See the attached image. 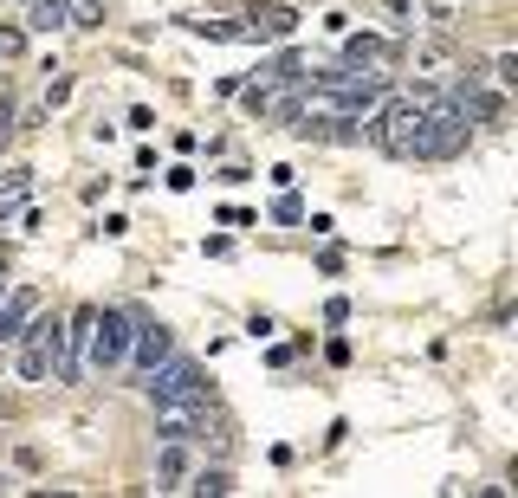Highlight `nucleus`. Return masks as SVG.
Instances as JSON below:
<instances>
[{
    "label": "nucleus",
    "mask_w": 518,
    "mask_h": 498,
    "mask_svg": "<svg viewBox=\"0 0 518 498\" xmlns=\"http://www.w3.org/2000/svg\"><path fill=\"white\" fill-rule=\"evenodd\" d=\"M162 356H175L169 324H156V317H136V337H130V356H124V363L136 369V376H149V369H156Z\"/></svg>",
    "instance_id": "obj_6"
},
{
    "label": "nucleus",
    "mask_w": 518,
    "mask_h": 498,
    "mask_svg": "<svg viewBox=\"0 0 518 498\" xmlns=\"http://www.w3.org/2000/svg\"><path fill=\"white\" fill-rule=\"evenodd\" d=\"M240 26H247V39H292V33H298V13L279 7V0H259Z\"/></svg>",
    "instance_id": "obj_8"
},
{
    "label": "nucleus",
    "mask_w": 518,
    "mask_h": 498,
    "mask_svg": "<svg viewBox=\"0 0 518 498\" xmlns=\"http://www.w3.org/2000/svg\"><path fill=\"white\" fill-rule=\"evenodd\" d=\"M447 104H454L467 123H499V117H506V98H499V91H486L480 78H460V85L447 91Z\"/></svg>",
    "instance_id": "obj_7"
},
{
    "label": "nucleus",
    "mask_w": 518,
    "mask_h": 498,
    "mask_svg": "<svg viewBox=\"0 0 518 498\" xmlns=\"http://www.w3.org/2000/svg\"><path fill=\"white\" fill-rule=\"evenodd\" d=\"M33 311H39V292H33V285H20V292L0 298V343H20V330L33 324Z\"/></svg>",
    "instance_id": "obj_10"
},
{
    "label": "nucleus",
    "mask_w": 518,
    "mask_h": 498,
    "mask_svg": "<svg viewBox=\"0 0 518 498\" xmlns=\"http://www.w3.org/2000/svg\"><path fill=\"white\" fill-rule=\"evenodd\" d=\"M7 143H13V104L0 98V149H7Z\"/></svg>",
    "instance_id": "obj_18"
},
{
    "label": "nucleus",
    "mask_w": 518,
    "mask_h": 498,
    "mask_svg": "<svg viewBox=\"0 0 518 498\" xmlns=\"http://www.w3.org/2000/svg\"><path fill=\"white\" fill-rule=\"evenodd\" d=\"M272 220H285V227H292V220H305V207H298L292 195H279V207H272Z\"/></svg>",
    "instance_id": "obj_16"
},
{
    "label": "nucleus",
    "mask_w": 518,
    "mask_h": 498,
    "mask_svg": "<svg viewBox=\"0 0 518 498\" xmlns=\"http://www.w3.org/2000/svg\"><path fill=\"white\" fill-rule=\"evenodd\" d=\"M0 298H7V285H0Z\"/></svg>",
    "instance_id": "obj_20"
},
{
    "label": "nucleus",
    "mask_w": 518,
    "mask_h": 498,
    "mask_svg": "<svg viewBox=\"0 0 518 498\" xmlns=\"http://www.w3.org/2000/svg\"><path fill=\"white\" fill-rule=\"evenodd\" d=\"M91 317H98V304H85V311H78L72 324L59 330V350H52V376H59V382H78V376H85V343H91Z\"/></svg>",
    "instance_id": "obj_5"
},
{
    "label": "nucleus",
    "mask_w": 518,
    "mask_h": 498,
    "mask_svg": "<svg viewBox=\"0 0 518 498\" xmlns=\"http://www.w3.org/2000/svg\"><path fill=\"white\" fill-rule=\"evenodd\" d=\"M0 59H26V26H0Z\"/></svg>",
    "instance_id": "obj_15"
},
{
    "label": "nucleus",
    "mask_w": 518,
    "mask_h": 498,
    "mask_svg": "<svg viewBox=\"0 0 518 498\" xmlns=\"http://www.w3.org/2000/svg\"><path fill=\"white\" fill-rule=\"evenodd\" d=\"M72 26H104V0H72Z\"/></svg>",
    "instance_id": "obj_14"
},
{
    "label": "nucleus",
    "mask_w": 518,
    "mask_h": 498,
    "mask_svg": "<svg viewBox=\"0 0 518 498\" xmlns=\"http://www.w3.org/2000/svg\"><path fill=\"white\" fill-rule=\"evenodd\" d=\"M143 389H149V401H214L201 363H188V356H162V363L143 376Z\"/></svg>",
    "instance_id": "obj_2"
},
{
    "label": "nucleus",
    "mask_w": 518,
    "mask_h": 498,
    "mask_svg": "<svg viewBox=\"0 0 518 498\" xmlns=\"http://www.w3.org/2000/svg\"><path fill=\"white\" fill-rule=\"evenodd\" d=\"M130 337H136V311H98L91 317V343H85V356H91V369H124V356H130Z\"/></svg>",
    "instance_id": "obj_3"
},
{
    "label": "nucleus",
    "mask_w": 518,
    "mask_h": 498,
    "mask_svg": "<svg viewBox=\"0 0 518 498\" xmlns=\"http://www.w3.org/2000/svg\"><path fill=\"white\" fill-rule=\"evenodd\" d=\"M370 117H376V123H370V143L383 149V156H395V162H421V123H428V104L402 91V98H383Z\"/></svg>",
    "instance_id": "obj_1"
},
{
    "label": "nucleus",
    "mask_w": 518,
    "mask_h": 498,
    "mask_svg": "<svg viewBox=\"0 0 518 498\" xmlns=\"http://www.w3.org/2000/svg\"><path fill=\"white\" fill-rule=\"evenodd\" d=\"M447 59H454V52H447V46H421V65H428V72H441Z\"/></svg>",
    "instance_id": "obj_17"
},
{
    "label": "nucleus",
    "mask_w": 518,
    "mask_h": 498,
    "mask_svg": "<svg viewBox=\"0 0 518 498\" xmlns=\"http://www.w3.org/2000/svg\"><path fill=\"white\" fill-rule=\"evenodd\" d=\"M0 492H7V479H0Z\"/></svg>",
    "instance_id": "obj_19"
},
{
    "label": "nucleus",
    "mask_w": 518,
    "mask_h": 498,
    "mask_svg": "<svg viewBox=\"0 0 518 498\" xmlns=\"http://www.w3.org/2000/svg\"><path fill=\"white\" fill-rule=\"evenodd\" d=\"M467 149V117L447 98H428V123H421V162H447Z\"/></svg>",
    "instance_id": "obj_4"
},
{
    "label": "nucleus",
    "mask_w": 518,
    "mask_h": 498,
    "mask_svg": "<svg viewBox=\"0 0 518 498\" xmlns=\"http://www.w3.org/2000/svg\"><path fill=\"white\" fill-rule=\"evenodd\" d=\"M182 479H188V453H182V440H162V460H156V492H182Z\"/></svg>",
    "instance_id": "obj_11"
},
{
    "label": "nucleus",
    "mask_w": 518,
    "mask_h": 498,
    "mask_svg": "<svg viewBox=\"0 0 518 498\" xmlns=\"http://www.w3.org/2000/svg\"><path fill=\"white\" fill-rule=\"evenodd\" d=\"M389 59H395L389 39H376V33H344V65H350V72H383Z\"/></svg>",
    "instance_id": "obj_9"
},
{
    "label": "nucleus",
    "mask_w": 518,
    "mask_h": 498,
    "mask_svg": "<svg viewBox=\"0 0 518 498\" xmlns=\"http://www.w3.org/2000/svg\"><path fill=\"white\" fill-rule=\"evenodd\" d=\"M26 26H33V33H59V26H72V0H26Z\"/></svg>",
    "instance_id": "obj_12"
},
{
    "label": "nucleus",
    "mask_w": 518,
    "mask_h": 498,
    "mask_svg": "<svg viewBox=\"0 0 518 498\" xmlns=\"http://www.w3.org/2000/svg\"><path fill=\"white\" fill-rule=\"evenodd\" d=\"M182 492H195V498H227V492H234V473H227V466H201Z\"/></svg>",
    "instance_id": "obj_13"
}]
</instances>
